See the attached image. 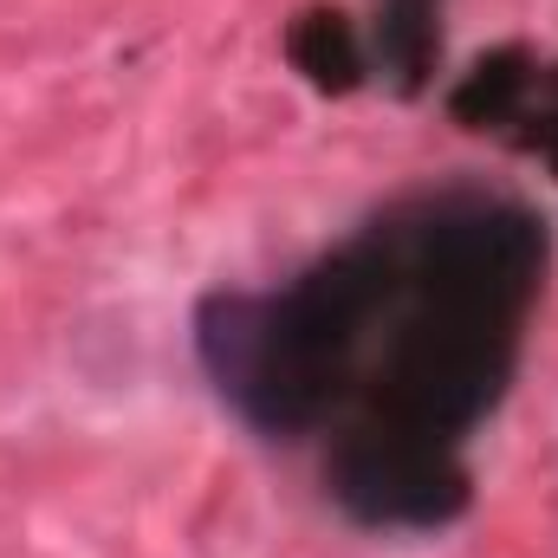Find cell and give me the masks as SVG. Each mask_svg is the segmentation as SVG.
I'll list each match as a JSON object with an SVG mask.
<instances>
[{
    "label": "cell",
    "instance_id": "6da1fadb",
    "mask_svg": "<svg viewBox=\"0 0 558 558\" xmlns=\"http://www.w3.org/2000/svg\"><path fill=\"white\" fill-rule=\"evenodd\" d=\"M539 274L526 208L448 189L279 292H215L195 351L260 435H325V481L357 520L441 526L468 500L461 441L513 377Z\"/></svg>",
    "mask_w": 558,
    "mask_h": 558
}]
</instances>
